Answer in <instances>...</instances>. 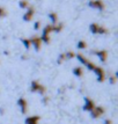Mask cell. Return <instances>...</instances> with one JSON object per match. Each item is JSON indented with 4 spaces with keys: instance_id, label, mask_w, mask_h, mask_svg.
<instances>
[{
    "instance_id": "obj_1",
    "label": "cell",
    "mask_w": 118,
    "mask_h": 124,
    "mask_svg": "<svg viewBox=\"0 0 118 124\" xmlns=\"http://www.w3.org/2000/svg\"><path fill=\"white\" fill-rule=\"evenodd\" d=\"M30 92L32 93H38V94H41V95H45V93H46V88L43 86V85H41L37 80H34L31 81V84H30Z\"/></svg>"
},
{
    "instance_id": "obj_2",
    "label": "cell",
    "mask_w": 118,
    "mask_h": 124,
    "mask_svg": "<svg viewBox=\"0 0 118 124\" xmlns=\"http://www.w3.org/2000/svg\"><path fill=\"white\" fill-rule=\"evenodd\" d=\"M88 6L94 9H98V11H104V8H105V5L102 0H90L88 2Z\"/></svg>"
},
{
    "instance_id": "obj_3",
    "label": "cell",
    "mask_w": 118,
    "mask_h": 124,
    "mask_svg": "<svg viewBox=\"0 0 118 124\" xmlns=\"http://www.w3.org/2000/svg\"><path fill=\"white\" fill-rule=\"evenodd\" d=\"M35 16V7L34 6H29L27 9H26V13L23 14V21L29 22L32 20V17Z\"/></svg>"
},
{
    "instance_id": "obj_4",
    "label": "cell",
    "mask_w": 118,
    "mask_h": 124,
    "mask_svg": "<svg viewBox=\"0 0 118 124\" xmlns=\"http://www.w3.org/2000/svg\"><path fill=\"white\" fill-rule=\"evenodd\" d=\"M93 72L96 74L98 82H103V81L105 80V72H104V70H103L101 66H95V69H94Z\"/></svg>"
},
{
    "instance_id": "obj_5",
    "label": "cell",
    "mask_w": 118,
    "mask_h": 124,
    "mask_svg": "<svg viewBox=\"0 0 118 124\" xmlns=\"http://www.w3.org/2000/svg\"><path fill=\"white\" fill-rule=\"evenodd\" d=\"M95 107H96V106H95V102H94L91 99H89V97H85V104H83V107H82V109H83L85 111L90 113Z\"/></svg>"
},
{
    "instance_id": "obj_6",
    "label": "cell",
    "mask_w": 118,
    "mask_h": 124,
    "mask_svg": "<svg viewBox=\"0 0 118 124\" xmlns=\"http://www.w3.org/2000/svg\"><path fill=\"white\" fill-rule=\"evenodd\" d=\"M103 114H104V108L101 107V106H97V107H95V108L90 111V116L93 118L96 119V118H100Z\"/></svg>"
},
{
    "instance_id": "obj_7",
    "label": "cell",
    "mask_w": 118,
    "mask_h": 124,
    "mask_svg": "<svg viewBox=\"0 0 118 124\" xmlns=\"http://www.w3.org/2000/svg\"><path fill=\"white\" fill-rule=\"evenodd\" d=\"M30 43H31V46H34V49L36 51H39L41 48H42V39L38 36H32L30 38Z\"/></svg>"
},
{
    "instance_id": "obj_8",
    "label": "cell",
    "mask_w": 118,
    "mask_h": 124,
    "mask_svg": "<svg viewBox=\"0 0 118 124\" xmlns=\"http://www.w3.org/2000/svg\"><path fill=\"white\" fill-rule=\"evenodd\" d=\"M17 106L20 107L22 114H27V111H28V103H27V100H26V99L20 97V99L17 100Z\"/></svg>"
},
{
    "instance_id": "obj_9",
    "label": "cell",
    "mask_w": 118,
    "mask_h": 124,
    "mask_svg": "<svg viewBox=\"0 0 118 124\" xmlns=\"http://www.w3.org/2000/svg\"><path fill=\"white\" fill-rule=\"evenodd\" d=\"M94 54L98 57V59L101 60L102 63H105L108 59V51L107 50H97V51H93Z\"/></svg>"
},
{
    "instance_id": "obj_10",
    "label": "cell",
    "mask_w": 118,
    "mask_h": 124,
    "mask_svg": "<svg viewBox=\"0 0 118 124\" xmlns=\"http://www.w3.org/2000/svg\"><path fill=\"white\" fill-rule=\"evenodd\" d=\"M39 119H41L39 116H37V115H32V116H29V117L26 118L24 124H38Z\"/></svg>"
},
{
    "instance_id": "obj_11",
    "label": "cell",
    "mask_w": 118,
    "mask_h": 124,
    "mask_svg": "<svg viewBox=\"0 0 118 124\" xmlns=\"http://www.w3.org/2000/svg\"><path fill=\"white\" fill-rule=\"evenodd\" d=\"M52 31H53V26H52V24H46V26L43 28V31H42V37L50 36V34H51Z\"/></svg>"
},
{
    "instance_id": "obj_12",
    "label": "cell",
    "mask_w": 118,
    "mask_h": 124,
    "mask_svg": "<svg viewBox=\"0 0 118 124\" xmlns=\"http://www.w3.org/2000/svg\"><path fill=\"white\" fill-rule=\"evenodd\" d=\"M72 72H73V74H74L75 77H78V78H81V77L83 76V69H82L81 66H75Z\"/></svg>"
},
{
    "instance_id": "obj_13",
    "label": "cell",
    "mask_w": 118,
    "mask_h": 124,
    "mask_svg": "<svg viewBox=\"0 0 118 124\" xmlns=\"http://www.w3.org/2000/svg\"><path fill=\"white\" fill-rule=\"evenodd\" d=\"M49 19L52 22V24H57L58 23V14L56 12H50L49 13Z\"/></svg>"
},
{
    "instance_id": "obj_14",
    "label": "cell",
    "mask_w": 118,
    "mask_h": 124,
    "mask_svg": "<svg viewBox=\"0 0 118 124\" xmlns=\"http://www.w3.org/2000/svg\"><path fill=\"white\" fill-rule=\"evenodd\" d=\"M75 57L78 58V60L80 62L81 64L85 65V66H86V64L88 63V59H87V58H86V57H85V56H83L82 54H75Z\"/></svg>"
},
{
    "instance_id": "obj_15",
    "label": "cell",
    "mask_w": 118,
    "mask_h": 124,
    "mask_svg": "<svg viewBox=\"0 0 118 124\" xmlns=\"http://www.w3.org/2000/svg\"><path fill=\"white\" fill-rule=\"evenodd\" d=\"M98 26H100V24H97V23H90V26H89V30H90L91 34L97 35V29H98Z\"/></svg>"
},
{
    "instance_id": "obj_16",
    "label": "cell",
    "mask_w": 118,
    "mask_h": 124,
    "mask_svg": "<svg viewBox=\"0 0 118 124\" xmlns=\"http://www.w3.org/2000/svg\"><path fill=\"white\" fill-rule=\"evenodd\" d=\"M29 6L30 5H29L28 0H20V1H19V7L22 8V9H27Z\"/></svg>"
},
{
    "instance_id": "obj_17",
    "label": "cell",
    "mask_w": 118,
    "mask_h": 124,
    "mask_svg": "<svg viewBox=\"0 0 118 124\" xmlns=\"http://www.w3.org/2000/svg\"><path fill=\"white\" fill-rule=\"evenodd\" d=\"M53 26V31L54 32H60L63 30V28H64V24L60 22V23H57V24H52Z\"/></svg>"
},
{
    "instance_id": "obj_18",
    "label": "cell",
    "mask_w": 118,
    "mask_h": 124,
    "mask_svg": "<svg viewBox=\"0 0 118 124\" xmlns=\"http://www.w3.org/2000/svg\"><path fill=\"white\" fill-rule=\"evenodd\" d=\"M108 32H109V30H108V29L104 27V26H98L97 34H100V35H107Z\"/></svg>"
},
{
    "instance_id": "obj_19",
    "label": "cell",
    "mask_w": 118,
    "mask_h": 124,
    "mask_svg": "<svg viewBox=\"0 0 118 124\" xmlns=\"http://www.w3.org/2000/svg\"><path fill=\"white\" fill-rule=\"evenodd\" d=\"M76 48L79 49V50H85L87 48V43L85 41H79L78 44H76Z\"/></svg>"
},
{
    "instance_id": "obj_20",
    "label": "cell",
    "mask_w": 118,
    "mask_h": 124,
    "mask_svg": "<svg viewBox=\"0 0 118 124\" xmlns=\"http://www.w3.org/2000/svg\"><path fill=\"white\" fill-rule=\"evenodd\" d=\"M23 45H24V48L26 49H29L31 46V43H30V38H22L21 39Z\"/></svg>"
},
{
    "instance_id": "obj_21",
    "label": "cell",
    "mask_w": 118,
    "mask_h": 124,
    "mask_svg": "<svg viewBox=\"0 0 118 124\" xmlns=\"http://www.w3.org/2000/svg\"><path fill=\"white\" fill-rule=\"evenodd\" d=\"M109 82H110L111 85H115V84L117 82V76H116V74H110V76H109Z\"/></svg>"
},
{
    "instance_id": "obj_22",
    "label": "cell",
    "mask_w": 118,
    "mask_h": 124,
    "mask_svg": "<svg viewBox=\"0 0 118 124\" xmlns=\"http://www.w3.org/2000/svg\"><path fill=\"white\" fill-rule=\"evenodd\" d=\"M95 66H96V65L94 64L93 62H90V60H88V63L86 64V67H87V69H88L89 71H94V69H95Z\"/></svg>"
},
{
    "instance_id": "obj_23",
    "label": "cell",
    "mask_w": 118,
    "mask_h": 124,
    "mask_svg": "<svg viewBox=\"0 0 118 124\" xmlns=\"http://www.w3.org/2000/svg\"><path fill=\"white\" fill-rule=\"evenodd\" d=\"M65 57H66V59H72L75 57V54L73 51H67V52H65Z\"/></svg>"
},
{
    "instance_id": "obj_24",
    "label": "cell",
    "mask_w": 118,
    "mask_h": 124,
    "mask_svg": "<svg viewBox=\"0 0 118 124\" xmlns=\"http://www.w3.org/2000/svg\"><path fill=\"white\" fill-rule=\"evenodd\" d=\"M66 59V57H65V54H60L58 56V59H57V63H58L59 65L60 64H63V62Z\"/></svg>"
},
{
    "instance_id": "obj_25",
    "label": "cell",
    "mask_w": 118,
    "mask_h": 124,
    "mask_svg": "<svg viewBox=\"0 0 118 124\" xmlns=\"http://www.w3.org/2000/svg\"><path fill=\"white\" fill-rule=\"evenodd\" d=\"M6 15H7V11H6L4 7H0V19L5 17Z\"/></svg>"
},
{
    "instance_id": "obj_26",
    "label": "cell",
    "mask_w": 118,
    "mask_h": 124,
    "mask_svg": "<svg viewBox=\"0 0 118 124\" xmlns=\"http://www.w3.org/2000/svg\"><path fill=\"white\" fill-rule=\"evenodd\" d=\"M39 28H41V21H36L34 23V29H35V30H38Z\"/></svg>"
},
{
    "instance_id": "obj_27",
    "label": "cell",
    "mask_w": 118,
    "mask_h": 124,
    "mask_svg": "<svg viewBox=\"0 0 118 124\" xmlns=\"http://www.w3.org/2000/svg\"><path fill=\"white\" fill-rule=\"evenodd\" d=\"M49 100H50V99H49L48 96H43V99H42V103H44V104H48Z\"/></svg>"
},
{
    "instance_id": "obj_28",
    "label": "cell",
    "mask_w": 118,
    "mask_h": 124,
    "mask_svg": "<svg viewBox=\"0 0 118 124\" xmlns=\"http://www.w3.org/2000/svg\"><path fill=\"white\" fill-rule=\"evenodd\" d=\"M103 124H112V121H111V119H109V118H107V119H104V121H103Z\"/></svg>"
}]
</instances>
